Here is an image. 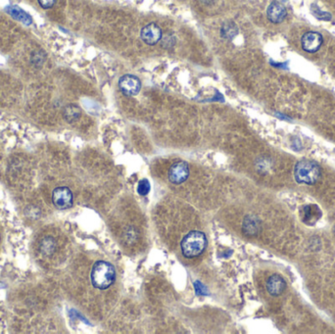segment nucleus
Masks as SVG:
<instances>
[{
	"mask_svg": "<svg viewBox=\"0 0 335 334\" xmlns=\"http://www.w3.org/2000/svg\"><path fill=\"white\" fill-rule=\"evenodd\" d=\"M116 273L114 267L105 261L94 264L91 271V282L95 288L107 289L115 281Z\"/></svg>",
	"mask_w": 335,
	"mask_h": 334,
	"instance_id": "obj_1",
	"label": "nucleus"
},
{
	"mask_svg": "<svg viewBox=\"0 0 335 334\" xmlns=\"http://www.w3.org/2000/svg\"><path fill=\"white\" fill-rule=\"evenodd\" d=\"M207 246L206 235L201 231H190L182 241V251L186 258L201 255Z\"/></svg>",
	"mask_w": 335,
	"mask_h": 334,
	"instance_id": "obj_2",
	"label": "nucleus"
},
{
	"mask_svg": "<svg viewBox=\"0 0 335 334\" xmlns=\"http://www.w3.org/2000/svg\"><path fill=\"white\" fill-rule=\"evenodd\" d=\"M295 179L299 184L314 185L321 177L319 165L311 160H302L295 167Z\"/></svg>",
	"mask_w": 335,
	"mask_h": 334,
	"instance_id": "obj_3",
	"label": "nucleus"
},
{
	"mask_svg": "<svg viewBox=\"0 0 335 334\" xmlns=\"http://www.w3.org/2000/svg\"><path fill=\"white\" fill-rule=\"evenodd\" d=\"M189 177V167L186 162L180 161L175 163L169 171V180L174 185L185 183Z\"/></svg>",
	"mask_w": 335,
	"mask_h": 334,
	"instance_id": "obj_4",
	"label": "nucleus"
},
{
	"mask_svg": "<svg viewBox=\"0 0 335 334\" xmlns=\"http://www.w3.org/2000/svg\"><path fill=\"white\" fill-rule=\"evenodd\" d=\"M52 202L59 210H66L73 205V193L66 186L57 187L52 192Z\"/></svg>",
	"mask_w": 335,
	"mask_h": 334,
	"instance_id": "obj_5",
	"label": "nucleus"
},
{
	"mask_svg": "<svg viewBox=\"0 0 335 334\" xmlns=\"http://www.w3.org/2000/svg\"><path fill=\"white\" fill-rule=\"evenodd\" d=\"M119 87L127 96L136 95L141 88V82L134 74H125L119 80Z\"/></svg>",
	"mask_w": 335,
	"mask_h": 334,
	"instance_id": "obj_6",
	"label": "nucleus"
},
{
	"mask_svg": "<svg viewBox=\"0 0 335 334\" xmlns=\"http://www.w3.org/2000/svg\"><path fill=\"white\" fill-rule=\"evenodd\" d=\"M141 39L148 45H155L162 39V30L154 23L145 26L140 33Z\"/></svg>",
	"mask_w": 335,
	"mask_h": 334,
	"instance_id": "obj_7",
	"label": "nucleus"
},
{
	"mask_svg": "<svg viewBox=\"0 0 335 334\" xmlns=\"http://www.w3.org/2000/svg\"><path fill=\"white\" fill-rule=\"evenodd\" d=\"M323 43V37L320 34L309 32L302 37V47L307 52H316L319 50Z\"/></svg>",
	"mask_w": 335,
	"mask_h": 334,
	"instance_id": "obj_8",
	"label": "nucleus"
},
{
	"mask_svg": "<svg viewBox=\"0 0 335 334\" xmlns=\"http://www.w3.org/2000/svg\"><path fill=\"white\" fill-rule=\"evenodd\" d=\"M301 217L306 224L313 225L322 218V210L316 204L306 205L301 211Z\"/></svg>",
	"mask_w": 335,
	"mask_h": 334,
	"instance_id": "obj_9",
	"label": "nucleus"
},
{
	"mask_svg": "<svg viewBox=\"0 0 335 334\" xmlns=\"http://www.w3.org/2000/svg\"><path fill=\"white\" fill-rule=\"evenodd\" d=\"M267 15H268V20L271 23L278 24V23H281L285 19L287 12H286L285 7L281 3L277 1H273L269 4L268 7Z\"/></svg>",
	"mask_w": 335,
	"mask_h": 334,
	"instance_id": "obj_10",
	"label": "nucleus"
},
{
	"mask_svg": "<svg viewBox=\"0 0 335 334\" xmlns=\"http://www.w3.org/2000/svg\"><path fill=\"white\" fill-rule=\"evenodd\" d=\"M261 230L260 220L252 215L247 216L242 223V231L248 236H256Z\"/></svg>",
	"mask_w": 335,
	"mask_h": 334,
	"instance_id": "obj_11",
	"label": "nucleus"
},
{
	"mask_svg": "<svg viewBox=\"0 0 335 334\" xmlns=\"http://www.w3.org/2000/svg\"><path fill=\"white\" fill-rule=\"evenodd\" d=\"M286 287L285 280L279 274H272L267 281V290L272 296H278L283 293Z\"/></svg>",
	"mask_w": 335,
	"mask_h": 334,
	"instance_id": "obj_12",
	"label": "nucleus"
},
{
	"mask_svg": "<svg viewBox=\"0 0 335 334\" xmlns=\"http://www.w3.org/2000/svg\"><path fill=\"white\" fill-rule=\"evenodd\" d=\"M6 11L16 20L20 21L21 23L25 24L26 26H29L32 24V17L26 13L24 10H22L18 6H8L6 8Z\"/></svg>",
	"mask_w": 335,
	"mask_h": 334,
	"instance_id": "obj_13",
	"label": "nucleus"
},
{
	"mask_svg": "<svg viewBox=\"0 0 335 334\" xmlns=\"http://www.w3.org/2000/svg\"><path fill=\"white\" fill-rule=\"evenodd\" d=\"M56 247H57L56 241L51 236L44 237L39 244V250H40L41 254H43L44 256L52 255L55 252Z\"/></svg>",
	"mask_w": 335,
	"mask_h": 334,
	"instance_id": "obj_14",
	"label": "nucleus"
},
{
	"mask_svg": "<svg viewBox=\"0 0 335 334\" xmlns=\"http://www.w3.org/2000/svg\"><path fill=\"white\" fill-rule=\"evenodd\" d=\"M238 34V28L235 23L227 21L221 28V36L225 39H232Z\"/></svg>",
	"mask_w": 335,
	"mask_h": 334,
	"instance_id": "obj_15",
	"label": "nucleus"
},
{
	"mask_svg": "<svg viewBox=\"0 0 335 334\" xmlns=\"http://www.w3.org/2000/svg\"><path fill=\"white\" fill-rule=\"evenodd\" d=\"M63 115L68 123H74L80 117L81 110L74 104H69L65 107Z\"/></svg>",
	"mask_w": 335,
	"mask_h": 334,
	"instance_id": "obj_16",
	"label": "nucleus"
},
{
	"mask_svg": "<svg viewBox=\"0 0 335 334\" xmlns=\"http://www.w3.org/2000/svg\"><path fill=\"white\" fill-rule=\"evenodd\" d=\"M136 238H137V234H136L135 229H134L133 227H128L125 230V232H124V239H125L126 243L133 244Z\"/></svg>",
	"mask_w": 335,
	"mask_h": 334,
	"instance_id": "obj_17",
	"label": "nucleus"
},
{
	"mask_svg": "<svg viewBox=\"0 0 335 334\" xmlns=\"http://www.w3.org/2000/svg\"><path fill=\"white\" fill-rule=\"evenodd\" d=\"M150 191V184L147 180H141L139 183H138V186H137V192L144 196L146 194H148V192Z\"/></svg>",
	"mask_w": 335,
	"mask_h": 334,
	"instance_id": "obj_18",
	"label": "nucleus"
},
{
	"mask_svg": "<svg viewBox=\"0 0 335 334\" xmlns=\"http://www.w3.org/2000/svg\"><path fill=\"white\" fill-rule=\"evenodd\" d=\"M313 14L318 18V19H322V20H331V15L329 13H325L320 11L318 8H316V6H314L313 8Z\"/></svg>",
	"mask_w": 335,
	"mask_h": 334,
	"instance_id": "obj_19",
	"label": "nucleus"
},
{
	"mask_svg": "<svg viewBox=\"0 0 335 334\" xmlns=\"http://www.w3.org/2000/svg\"><path fill=\"white\" fill-rule=\"evenodd\" d=\"M56 1L57 0H38V3L42 8L49 9L56 3Z\"/></svg>",
	"mask_w": 335,
	"mask_h": 334,
	"instance_id": "obj_20",
	"label": "nucleus"
},
{
	"mask_svg": "<svg viewBox=\"0 0 335 334\" xmlns=\"http://www.w3.org/2000/svg\"><path fill=\"white\" fill-rule=\"evenodd\" d=\"M202 2L204 3V4H207V5H210V4H212V3H214V1L215 0H201Z\"/></svg>",
	"mask_w": 335,
	"mask_h": 334,
	"instance_id": "obj_21",
	"label": "nucleus"
},
{
	"mask_svg": "<svg viewBox=\"0 0 335 334\" xmlns=\"http://www.w3.org/2000/svg\"><path fill=\"white\" fill-rule=\"evenodd\" d=\"M283 1H287V0H283Z\"/></svg>",
	"mask_w": 335,
	"mask_h": 334,
	"instance_id": "obj_22",
	"label": "nucleus"
}]
</instances>
